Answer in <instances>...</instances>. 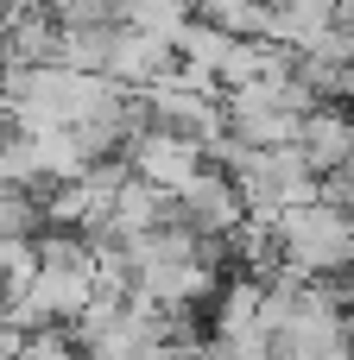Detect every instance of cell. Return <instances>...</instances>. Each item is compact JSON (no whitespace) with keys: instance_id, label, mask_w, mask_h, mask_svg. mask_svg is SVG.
Wrapping results in <instances>:
<instances>
[{"instance_id":"6da1fadb","label":"cell","mask_w":354,"mask_h":360,"mask_svg":"<svg viewBox=\"0 0 354 360\" xmlns=\"http://www.w3.org/2000/svg\"><path fill=\"white\" fill-rule=\"evenodd\" d=\"M165 342H171L165 310L139 304L133 291H95V304L76 316L82 360H158Z\"/></svg>"},{"instance_id":"7a4b0ae2","label":"cell","mask_w":354,"mask_h":360,"mask_svg":"<svg viewBox=\"0 0 354 360\" xmlns=\"http://www.w3.org/2000/svg\"><path fill=\"white\" fill-rule=\"evenodd\" d=\"M247 202V221H279L285 209H304L323 196V177H310V165L298 158V146H279V152H228L222 165Z\"/></svg>"},{"instance_id":"3957f363","label":"cell","mask_w":354,"mask_h":360,"mask_svg":"<svg viewBox=\"0 0 354 360\" xmlns=\"http://www.w3.org/2000/svg\"><path fill=\"white\" fill-rule=\"evenodd\" d=\"M272 228H279V253L291 278H342L354 266V221L323 196L304 209H285Z\"/></svg>"},{"instance_id":"277c9868","label":"cell","mask_w":354,"mask_h":360,"mask_svg":"<svg viewBox=\"0 0 354 360\" xmlns=\"http://www.w3.org/2000/svg\"><path fill=\"white\" fill-rule=\"evenodd\" d=\"M120 165H127L139 184H152L158 196H184V190L209 171V152H203L196 139H184V133H158V127H146V133L120 152Z\"/></svg>"},{"instance_id":"5b68a950","label":"cell","mask_w":354,"mask_h":360,"mask_svg":"<svg viewBox=\"0 0 354 360\" xmlns=\"http://www.w3.org/2000/svg\"><path fill=\"white\" fill-rule=\"evenodd\" d=\"M177 221L190 228V234H215V240H234V228L247 221V202H241V190H234V177L222 171V165H209L184 196H177Z\"/></svg>"},{"instance_id":"8992f818","label":"cell","mask_w":354,"mask_h":360,"mask_svg":"<svg viewBox=\"0 0 354 360\" xmlns=\"http://www.w3.org/2000/svg\"><path fill=\"white\" fill-rule=\"evenodd\" d=\"M298 158L310 165V177H336L354 158V120L342 108H310L298 127Z\"/></svg>"},{"instance_id":"52a82bcc","label":"cell","mask_w":354,"mask_h":360,"mask_svg":"<svg viewBox=\"0 0 354 360\" xmlns=\"http://www.w3.org/2000/svg\"><path fill=\"white\" fill-rule=\"evenodd\" d=\"M171 63H177V51L171 44H158V38H146V32H133V25H114V51H108V82H120V89H152L158 76H171Z\"/></svg>"},{"instance_id":"ba28073f","label":"cell","mask_w":354,"mask_h":360,"mask_svg":"<svg viewBox=\"0 0 354 360\" xmlns=\"http://www.w3.org/2000/svg\"><path fill=\"white\" fill-rule=\"evenodd\" d=\"M342 13H336V0H266V32L260 38H272V44H285V51H317L323 44V32L336 25Z\"/></svg>"},{"instance_id":"9c48e42d","label":"cell","mask_w":354,"mask_h":360,"mask_svg":"<svg viewBox=\"0 0 354 360\" xmlns=\"http://www.w3.org/2000/svg\"><path fill=\"white\" fill-rule=\"evenodd\" d=\"M114 19L177 51V38H184V25H190L196 13H190V0H114Z\"/></svg>"},{"instance_id":"30bf717a","label":"cell","mask_w":354,"mask_h":360,"mask_svg":"<svg viewBox=\"0 0 354 360\" xmlns=\"http://www.w3.org/2000/svg\"><path fill=\"white\" fill-rule=\"evenodd\" d=\"M44 196L38 190H0V240H38Z\"/></svg>"},{"instance_id":"8fae6325","label":"cell","mask_w":354,"mask_h":360,"mask_svg":"<svg viewBox=\"0 0 354 360\" xmlns=\"http://www.w3.org/2000/svg\"><path fill=\"white\" fill-rule=\"evenodd\" d=\"M323 202H336V209L354 221V158L336 171V177H323Z\"/></svg>"},{"instance_id":"7c38bea8","label":"cell","mask_w":354,"mask_h":360,"mask_svg":"<svg viewBox=\"0 0 354 360\" xmlns=\"http://www.w3.org/2000/svg\"><path fill=\"white\" fill-rule=\"evenodd\" d=\"M158 360H209V348H196V342H165Z\"/></svg>"}]
</instances>
